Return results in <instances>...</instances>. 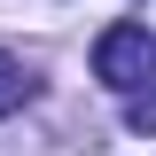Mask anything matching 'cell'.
Segmentation results:
<instances>
[{
	"label": "cell",
	"instance_id": "cell-1",
	"mask_svg": "<svg viewBox=\"0 0 156 156\" xmlns=\"http://www.w3.org/2000/svg\"><path fill=\"white\" fill-rule=\"evenodd\" d=\"M94 78L109 94H148V78H156V31L148 23H109L94 39Z\"/></svg>",
	"mask_w": 156,
	"mask_h": 156
},
{
	"label": "cell",
	"instance_id": "cell-3",
	"mask_svg": "<svg viewBox=\"0 0 156 156\" xmlns=\"http://www.w3.org/2000/svg\"><path fill=\"white\" fill-rule=\"evenodd\" d=\"M125 125L133 133H156V94H125Z\"/></svg>",
	"mask_w": 156,
	"mask_h": 156
},
{
	"label": "cell",
	"instance_id": "cell-2",
	"mask_svg": "<svg viewBox=\"0 0 156 156\" xmlns=\"http://www.w3.org/2000/svg\"><path fill=\"white\" fill-rule=\"evenodd\" d=\"M31 94H39V78L23 70V55H8V47H0V117H16Z\"/></svg>",
	"mask_w": 156,
	"mask_h": 156
}]
</instances>
